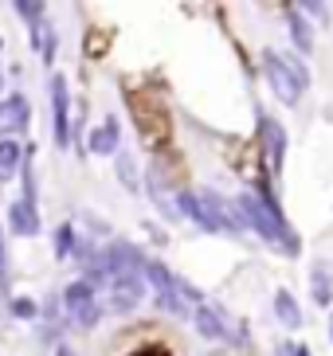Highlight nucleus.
<instances>
[{
	"label": "nucleus",
	"mask_w": 333,
	"mask_h": 356,
	"mask_svg": "<svg viewBox=\"0 0 333 356\" xmlns=\"http://www.w3.org/2000/svg\"><path fill=\"white\" fill-rule=\"evenodd\" d=\"M47 98H52V141H55V149H71L75 102H71V83H67L63 71H52V79H47Z\"/></svg>",
	"instance_id": "7"
},
{
	"label": "nucleus",
	"mask_w": 333,
	"mask_h": 356,
	"mask_svg": "<svg viewBox=\"0 0 333 356\" xmlns=\"http://www.w3.org/2000/svg\"><path fill=\"white\" fill-rule=\"evenodd\" d=\"M141 278H146L149 293H153L157 309H165L173 317H188V305L180 302V293H177V274L169 270V262L161 254H149V262L141 266Z\"/></svg>",
	"instance_id": "6"
},
{
	"label": "nucleus",
	"mask_w": 333,
	"mask_h": 356,
	"mask_svg": "<svg viewBox=\"0 0 333 356\" xmlns=\"http://www.w3.org/2000/svg\"><path fill=\"white\" fill-rule=\"evenodd\" d=\"M200 196V231H208V235H231V239H240L243 231V220H240V208H235V200L219 196V188L204 184L196 188Z\"/></svg>",
	"instance_id": "4"
},
{
	"label": "nucleus",
	"mask_w": 333,
	"mask_h": 356,
	"mask_svg": "<svg viewBox=\"0 0 333 356\" xmlns=\"http://www.w3.org/2000/svg\"><path fill=\"white\" fill-rule=\"evenodd\" d=\"M110 35H114L110 28H91V32H86V47H83L86 59H102V55L110 51V43H106Z\"/></svg>",
	"instance_id": "24"
},
{
	"label": "nucleus",
	"mask_w": 333,
	"mask_h": 356,
	"mask_svg": "<svg viewBox=\"0 0 333 356\" xmlns=\"http://www.w3.org/2000/svg\"><path fill=\"white\" fill-rule=\"evenodd\" d=\"M330 345H333V309H330Z\"/></svg>",
	"instance_id": "34"
},
{
	"label": "nucleus",
	"mask_w": 333,
	"mask_h": 356,
	"mask_svg": "<svg viewBox=\"0 0 333 356\" xmlns=\"http://www.w3.org/2000/svg\"><path fill=\"white\" fill-rule=\"evenodd\" d=\"M255 145H259V157H263V172L271 180H279L282 168H286V153H291V134H286V126H282L279 118L255 110Z\"/></svg>",
	"instance_id": "3"
},
{
	"label": "nucleus",
	"mask_w": 333,
	"mask_h": 356,
	"mask_svg": "<svg viewBox=\"0 0 333 356\" xmlns=\"http://www.w3.org/2000/svg\"><path fill=\"white\" fill-rule=\"evenodd\" d=\"M114 177H118V184H122L125 192H134V196H141V184H146V177H141V168H137V161H134V153L122 145V153L114 157Z\"/></svg>",
	"instance_id": "19"
},
{
	"label": "nucleus",
	"mask_w": 333,
	"mask_h": 356,
	"mask_svg": "<svg viewBox=\"0 0 333 356\" xmlns=\"http://www.w3.org/2000/svg\"><path fill=\"white\" fill-rule=\"evenodd\" d=\"M75 247H79V227H75V223H59V227L52 231V254L59 262H67L75 254Z\"/></svg>",
	"instance_id": "20"
},
{
	"label": "nucleus",
	"mask_w": 333,
	"mask_h": 356,
	"mask_svg": "<svg viewBox=\"0 0 333 356\" xmlns=\"http://www.w3.org/2000/svg\"><path fill=\"white\" fill-rule=\"evenodd\" d=\"M0 290L12 298V254H8V231H0Z\"/></svg>",
	"instance_id": "26"
},
{
	"label": "nucleus",
	"mask_w": 333,
	"mask_h": 356,
	"mask_svg": "<svg viewBox=\"0 0 333 356\" xmlns=\"http://www.w3.org/2000/svg\"><path fill=\"white\" fill-rule=\"evenodd\" d=\"M24 165V145L20 141H0V180H12Z\"/></svg>",
	"instance_id": "21"
},
{
	"label": "nucleus",
	"mask_w": 333,
	"mask_h": 356,
	"mask_svg": "<svg viewBox=\"0 0 333 356\" xmlns=\"http://www.w3.org/2000/svg\"><path fill=\"white\" fill-rule=\"evenodd\" d=\"M149 298V286L141 274H110V282H106L102 290V305H106V314H134L137 305Z\"/></svg>",
	"instance_id": "8"
},
{
	"label": "nucleus",
	"mask_w": 333,
	"mask_h": 356,
	"mask_svg": "<svg viewBox=\"0 0 333 356\" xmlns=\"http://www.w3.org/2000/svg\"><path fill=\"white\" fill-rule=\"evenodd\" d=\"M59 302H63V317H67V325H75V329H94V325L102 321V314H106L98 290L86 286L83 278H75V282L63 286Z\"/></svg>",
	"instance_id": "5"
},
{
	"label": "nucleus",
	"mask_w": 333,
	"mask_h": 356,
	"mask_svg": "<svg viewBox=\"0 0 333 356\" xmlns=\"http://www.w3.org/2000/svg\"><path fill=\"white\" fill-rule=\"evenodd\" d=\"M98 259L110 274H141V266L149 262L146 247H137L134 239H110L106 247H98Z\"/></svg>",
	"instance_id": "10"
},
{
	"label": "nucleus",
	"mask_w": 333,
	"mask_h": 356,
	"mask_svg": "<svg viewBox=\"0 0 333 356\" xmlns=\"http://www.w3.org/2000/svg\"><path fill=\"white\" fill-rule=\"evenodd\" d=\"M259 63H263V79H267V86L274 90V98H279L282 106H298L302 102V90H298L294 74L286 71V63H282V55L274 51V47H263Z\"/></svg>",
	"instance_id": "9"
},
{
	"label": "nucleus",
	"mask_w": 333,
	"mask_h": 356,
	"mask_svg": "<svg viewBox=\"0 0 333 356\" xmlns=\"http://www.w3.org/2000/svg\"><path fill=\"white\" fill-rule=\"evenodd\" d=\"M0 305H8V293H4V290H0Z\"/></svg>",
	"instance_id": "36"
},
{
	"label": "nucleus",
	"mask_w": 333,
	"mask_h": 356,
	"mask_svg": "<svg viewBox=\"0 0 333 356\" xmlns=\"http://www.w3.org/2000/svg\"><path fill=\"white\" fill-rule=\"evenodd\" d=\"M86 153H94V157H110L114 161L118 153H122V122H118V114H106L98 126L86 129Z\"/></svg>",
	"instance_id": "12"
},
{
	"label": "nucleus",
	"mask_w": 333,
	"mask_h": 356,
	"mask_svg": "<svg viewBox=\"0 0 333 356\" xmlns=\"http://www.w3.org/2000/svg\"><path fill=\"white\" fill-rule=\"evenodd\" d=\"M4 231L20 235V239H36L43 231V220H40V211H31V208H24L20 200H12L8 208H4Z\"/></svg>",
	"instance_id": "14"
},
{
	"label": "nucleus",
	"mask_w": 333,
	"mask_h": 356,
	"mask_svg": "<svg viewBox=\"0 0 333 356\" xmlns=\"http://www.w3.org/2000/svg\"><path fill=\"white\" fill-rule=\"evenodd\" d=\"M0 55H4V35H0Z\"/></svg>",
	"instance_id": "37"
},
{
	"label": "nucleus",
	"mask_w": 333,
	"mask_h": 356,
	"mask_svg": "<svg viewBox=\"0 0 333 356\" xmlns=\"http://www.w3.org/2000/svg\"><path fill=\"white\" fill-rule=\"evenodd\" d=\"M235 208H240L243 227L255 231L267 247L282 251L286 259H298V254H302V239H298V231L291 227V220H286L279 196H259V192L243 188L240 196H235Z\"/></svg>",
	"instance_id": "1"
},
{
	"label": "nucleus",
	"mask_w": 333,
	"mask_h": 356,
	"mask_svg": "<svg viewBox=\"0 0 333 356\" xmlns=\"http://www.w3.org/2000/svg\"><path fill=\"white\" fill-rule=\"evenodd\" d=\"M274 356H298V345H294V341H274Z\"/></svg>",
	"instance_id": "31"
},
{
	"label": "nucleus",
	"mask_w": 333,
	"mask_h": 356,
	"mask_svg": "<svg viewBox=\"0 0 333 356\" xmlns=\"http://www.w3.org/2000/svg\"><path fill=\"white\" fill-rule=\"evenodd\" d=\"M141 227H146V231H149V239H153V243H157V247H169V231H165V227H161V223H153V220H146V223H141Z\"/></svg>",
	"instance_id": "30"
},
{
	"label": "nucleus",
	"mask_w": 333,
	"mask_h": 356,
	"mask_svg": "<svg viewBox=\"0 0 333 356\" xmlns=\"http://www.w3.org/2000/svg\"><path fill=\"white\" fill-rule=\"evenodd\" d=\"M28 40H31V51L40 55V63L52 71V67H55V55H59V32H55V24L43 20L36 32H28Z\"/></svg>",
	"instance_id": "18"
},
{
	"label": "nucleus",
	"mask_w": 333,
	"mask_h": 356,
	"mask_svg": "<svg viewBox=\"0 0 333 356\" xmlns=\"http://www.w3.org/2000/svg\"><path fill=\"white\" fill-rule=\"evenodd\" d=\"M0 90H4V67H0ZM0 98H4V95H0Z\"/></svg>",
	"instance_id": "35"
},
{
	"label": "nucleus",
	"mask_w": 333,
	"mask_h": 356,
	"mask_svg": "<svg viewBox=\"0 0 333 356\" xmlns=\"http://www.w3.org/2000/svg\"><path fill=\"white\" fill-rule=\"evenodd\" d=\"M12 8H16V16L24 20V28H28V32H36V28L47 20V4H43V0H16Z\"/></svg>",
	"instance_id": "22"
},
{
	"label": "nucleus",
	"mask_w": 333,
	"mask_h": 356,
	"mask_svg": "<svg viewBox=\"0 0 333 356\" xmlns=\"http://www.w3.org/2000/svg\"><path fill=\"white\" fill-rule=\"evenodd\" d=\"M302 8V16L306 20H318V24H330V4H322V0H306V4H298Z\"/></svg>",
	"instance_id": "28"
},
{
	"label": "nucleus",
	"mask_w": 333,
	"mask_h": 356,
	"mask_svg": "<svg viewBox=\"0 0 333 356\" xmlns=\"http://www.w3.org/2000/svg\"><path fill=\"white\" fill-rule=\"evenodd\" d=\"M28 122H31L28 95L12 90V95L0 98V141H16L20 134H28Z\"/></svg>",
	"instance_id": "11"
},
{
	"label": "nucleus",
	"mask_w": 333,
	"mask_h": 356,
	"mask_svg": "<svg viewBox=\"0 0 333 356\" xmlns=\"http://www.w3.org/2000/svg\"><path fill=\"white\" fill-rule=\"evenodd\" d=\"M63 329H67L63 302H59V290H52V293H47V298L40 302V341L55 348V345L63 341Z\"/></svg>",
	"instance_id": "13"
},
{
	"label": "nucleus",
	"mask_w": 333,
	"mask_h": 356,
	"mask_svg": "<svg viewBox=\"0 0 333 356\" xmlns=\"http://www.w3.org/2000/svg\"><path fill=\"white\" fill-rule=\"evenodd\" d=\"M279 55H282V63H286V71L294 74V83H298V90L306 95V90H310V67H306V63H302V59H298L294 51H279Z\"/></svg>",
	"instance_id": "25"
},
{
	"label": "nucleus",
	"mask_w": 333,
	"mask_h": 356,
	"mask_svg": "<svg viewBox=\"0 0 333 356\" xmlns=\"http://www.w3.org/2000/svg\"><path fill=\"white\" fill-rule=\"evenodd\" d=\"M122 98H125V114L134 122V134L141 137V145L153 149V157L169 153L173 145V118H169V106L149 90V86H125L122 83Z\"/></svg>",
	"instance_id": "2"
},
{
	"label": "nucleus",
	"mask_w": 333,
	"mask_h": 356,
	"mask_svg": "<svg viewBox=\"0 0 333 356\" xmlns=\"http://www.w3.org/2000/svg\"><path fill=\"white\" fill-rule=\"evenodd\" d=\"M8 314L16 317V321H40V302L36 298H24V293H12L8 298Z\"/></svg>",
	"instance_id": "23"
},
{
	"label": "nucleus",
	"mask_w": 333,
	"mask_h": 356,
	"mask_svg": "<svg viewBox=\"0 0 333 356\" xmlns=\"http://www.w3.org/2000/svg\"><path fill=\"white\" fill-rule=\"evenodd\" d=\"M271 309H274V317H279V325L282 329H302V305H298V298H294L286 286H279L274 290V298H271Z\"/></svg>",
	"instance_id": "17"
},
{
	"label": "nucleus",
	"mask_w": 333,
	"mask_h": 356,
	"mask_svg": "<svg viewBox=\"0 0 333 356\" xmlns=\"http://www.w3.org/2000/svg\"><path fill=\"white\" fill-rule=\"evenodd\" d=\"M125 356H173V348L165 345V341H146V345H137L130 348Z\"/></svg>",
	"instance_id": "29"
},
{
	"label": "nucleus",
	"mask_w": 333,
	"mask_h": 356,
	"mask_svg": "<svg viewBox=\"0 0 333 356\" xmlns=\"http://www.w3.org/2000/svg\"><path fill=\"white\" fill-rule=\"evenodd\" d=\"M52 356H75V348H71V345H67V341H59V345H55V348H52Z\"/></svg>",
	"instance_id": "32"
},
{
	"label": "nucleus",
	"mask_w": 333,
	"mask_h": 356,
	"mask_svg": "<svg viewBox=\"0 0 333 356\" xmlns=\"http://www.w3.org/2000/svg\"><path fill=\"white\" fill-rule=\"evenodd\" d=\"M79 220H83V227H91L86 235H94V239H106V243L114 239V227H110L102 216H94V211H79Z\"/></svg>",
	"instance_id": "27"
},
{
	"label": "nucleus",
	"mask_w": 333,
	"mask_h": 356,
	"mask_svg": "<svg viewBox=\"0 0 333 356\" xmlns=\"http://www.w3.org/2000/svg\"><path fill=\"white\" fill-rule=\"evenodd\" d=\"M310 298H313V305H322V309L333 305V262L330 259H313V266H310Z\"/></svg>",
	"instance_id": "16"
},
{
	"label": "nucleus",
	"mask_w": 333,
	"mask_h": 356,
	"mask_svg": "<svg viewBox=\"0 0 333 356\" xmlns=\"http://www.w3.org/2000/svg\"><path fill=\"white\" fill-rule=\"evenodd\" d=\"M282 20L291 28L294 55H313V24L302 16V8L298 4H282Z\"/></svg>",
	"instance_id": "15"
},
{
	"label": "nucleus",
	"mask_w": 333,
	"mask_h": 356,
	"mask_svg": "<svg viewBox=\"0 0 333 356\" xmlns=\"http://www.w3.org/2000/svg\"><path fill=\"white\" fill-rule=\"evenodd\" d=\"M298 356H313V348L310 345H298Z\"/></svg>",
	"instance_id": "33"
}]
</instances>
